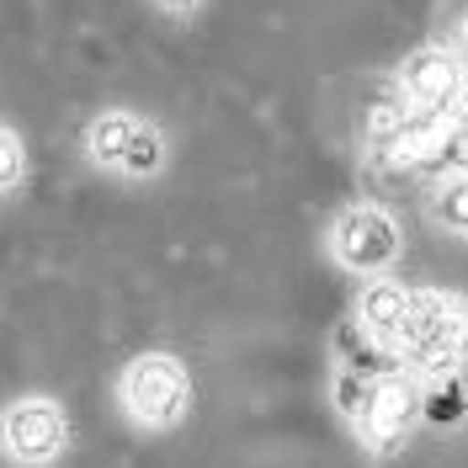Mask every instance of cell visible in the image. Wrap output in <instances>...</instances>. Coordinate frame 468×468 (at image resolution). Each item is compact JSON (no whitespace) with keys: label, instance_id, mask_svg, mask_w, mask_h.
Listing matches in <instances>:
<instances>
[{"label":"cell","instance_id":"cell-3","mask_svg":"<svg viewBox=\"0 0 468 468\" xmlns=\"http://www.w3.org/2000/svg\"><path fill=\"white\" fill-rule=\"evenodd\" d=\"M399 362H415L420 373H452L468 362V298L441 288H415L410 320L394 341Z\"/></svg>","mask_w":468,"mask_h":468},{"label":"cell","instance_id":"cell-2","mask_svg":"<svg viewBox=\"0 0 468 468\" xmlns=\"http://www.w3.org/2000/svg\"><path fill=\"white\" fill-rule=\"evenodd\" d=\"M112 405L139 437H171L186 426V415L197 405V378L181 351L144 346L117 367Z\"/></svg>","mask_w":468,"mask_h":468},{"label":"cell","instance_id":"cell-13","mask_svg":"<svg viewBox=\"0 0 468 468\" xmlns=\"http://www.w3.org/2000/svg\"><path fill=\"white\" fill-rule=\"evenodd\" d=\"M410 122V107L399 101V96H388V101H373L367 107V117H362V144H367V154L378 160L383 149L399 139V128Z\"/></svg>","mask_w":468,"mask_h":468},{"label":"cell","instance_id":"cell-14","mask_svg":"<svg viewBox=\"0 0 468 468\" xmlns=\"http://www.w3.org/2000/svg\"><path fill=\"white\" fill-rule=\"evenodd\" d=\"M367 394H373V378H362V373H351V367H335V373H330V410H335L346 426L362 420Z\"/></svg>","mask_w":468,"mask_h":468},{"label":"cell","instance_id":"cell-15","mask_svg":"<svg viewBox=\"0 0 468 468\" xmlns=\"http://www.w3.org/2000/svg\"><path fill=\"white\" fill-rule=\"evenodd\" d=\"M149 5H154L160 16H171V22H186V16H197V11H203L207 0H149Z\"/></svg>","mask_w":468,"mask_h":468},{"label":"cell","instance_id":"cell-7","mask_svg":"<svg viewBox=\"0 0 468 468\" xmlns=\"http://www.w3.org/2000/svg\"><path fill=\"white\" fill-rule=\"evenodd\" d=\"M420 426V383L410 378L405 367L394 373H378L373 378V394H367V410L362 420L351 426V437L362 441L373 458H388L410 441V431Z\"/></svg>","mask_w":468,"mask_h":468},{"label":"cell","instance_id":"cell-1","mask_svg":"<svg viewBox=\"0 0 468 468\" xmlns=\"http://www.w3.org/2000/svg\"><path fill=\"white\" fill-rule=\"evenodd\" d=\"M80 160L107 181L122 186H154L160 176L171 171V133L154 112L139 107H96L80 122Z\"/></svg>","mask_w":468,"mask_h":468},{"label":"cell","instance_id":"cell-9","mask_svg":"<svg viewBox=\"0 0 468 468\" xmlns=\"http://www.w3.org/2000/svg\"><path fill=\"white\" fill-rule=\"evenodd\" d=\"M447 144H452V112H410L399 139L378 154V165H388V171H420V165L441 160Z\"/></svg>","mask_w":468,"mask_h":468},{"label":"cell","instance_id":"cell-12","mask_svg":"<svg viewBox=\"0 0 468 468\" xmlns=\"http://www.w3.org/2000/svg\"><path fill=\"white\" fill-rule=\"evenodd\" d=\"M32 181V149H27V133L0 117V203H11L16 192H27Z\"/></svg>","mask_w":468,"mask_h":468},{"label":"cell","instance_id":"cell-8","mask_svg":"<svg viewBox=\"0 0 468 468\" xmlns=\"http://www.w3.org/2000/svg\"><path fill=\"white\" fill-rule=\"evenodd\" d=\"M410 298H415V288L399 282L394 271L362 277V288L351 298V320L362 324L373 341H383V346L394 351V341H399V330H405V320H410Z\"/></svg>","mask_w":468,"mask_h":468},{"label":"cell","instance_id":"cell-11","mask_svg":"<svg viewBox=\"0 0 468 468\" xmlns=\"http://www.w3.org/2000/svg\"><path fill=\"white\" fill-rule=\"evenodd\" d=\"M426 218L452 239H468V165L452 176H441L437 186L426 192Z\"/></svg>","mask_w":468,"mask_h":468},{"label":"cell","instance_id":"cell-10","mask_svg":"<svg viewBox=\"0 0 468 468\" xmlns=\"http://www.w3.org/2000/svg\"><path fill=\"white\" fill-rule=\"evenodd\" d=\"M463 420H468L463 367H452V373H426V383H420V426H431V431H458Z\"/></svg>","mask_w":468,"mask_h":468},{"label":"cell","instance_id":"cell-4","mask_svg":"<svg viewBox=\"0 0 468 468\" xmlns=\"http://www.w3.org/2000/svg\"><path fill=\"white\" fill-rule=\"evenodd\" d=\"M324 256L346 277H383V271H399L405 261V229L383 203L362 197L324 224Z\"/></svg>","mask_w":468,"mask_h":468},{"label":"cell","instance_id":"cell-5","mask_svg":"<svg viewBox=\"0 0 468 468\" xmlns=\"http://www.w3.org/2000/svg\"><path fill=\"white\" fill-rule=\"evenodd\" d=\"M75 441V420L58 394H11L0 405V458L11 468H54Z\"/></svg>","mask_w":468,"mask_h":468},{"label":"cell","instance_id":"cell-6","mask_svg":"<svg viewBox=\"0 0 468 468\" xmlns=\"http://www.w3.org/2000/svg\"><path fill=\"white\" fill-rule=\"evenodd\" d=\"M394 96L410 112H458L468 96V58L452 43H420L394 69Z\"/></svg>","mask_w":468,"mask_h":468}]
</instances>
